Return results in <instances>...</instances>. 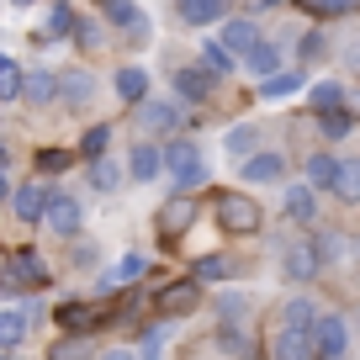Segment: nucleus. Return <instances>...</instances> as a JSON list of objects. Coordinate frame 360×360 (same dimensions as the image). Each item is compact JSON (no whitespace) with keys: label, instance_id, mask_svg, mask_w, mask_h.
<instances>
[{"label":"nucleus","instance_id":"1","mask_svg":"<svg viewBox=\"0 0 360 360\" xmlns=\"http://www.w3.org/2000/svg\"><path fill=\"white\" fill-rule=\"evenodd\" d=\"M165 175L175 180L180 191H196V186H207V154L196 138H169L165 143Z\"/></svg>","mask_w":360,"mask_h":360},{"label":"nucleus","instance_id":"2","mask_svg":"<svg viewBox=\"0 0 360 360\" xmlns=\"http://www.w3.org/2000/svg\"><path fill=\"white\" fill-rule=\"evenodd\" d=\"M281 276L297 281V286L323 276V244H318V233H302V238H292V244H281Z\"/></svg>","mask_w":360,"mask_h":360},{"label":"nucleus","instance_id":"3","mask_svg":"<svg viewBox=\"0 0 360 360\" xmlns=\"http://www.w3.org/2000/svg\"><path fill=\"white\" fill-rule=\"evenodd\" d=\"M212 217L223 233H259V223H265V212L238 191H212Z\"/></svg>","mask_w":360,"mask_h":360},{"label":"nucleus","instance_id":"4","mask_svg":"<svg viewBox=\"0 0 360 360\" xmlns=\"http://www.w3.org/2000/svg\"><path fill=\"white\" fill-rule=\"evenodd\" d=\"M202 217V207H196V196L191 191H175L165 207H159V217H154V228H159V238L165 244H180V238L191 233V223Z\"/></svg>","mask_w":360,"mask_h":360},{"label":"nucleus","instance_id":"5","mask_svg":"<svg viewBox=\"0 0 360 360\" xmlns=\"http://www.w3.org/2000/svg\"><path fill=\"white\" fill-rule=\"evenodd\" d=\"M270 360H318V334L313 328H270Z\"/></svg>","mask_w":360,"mask_h":360},{"label":"nucleus","instance_id":"6","mask_svg":"<svg viewBox=\"0 0 360 360\" xmlns=\"http://www.w3.org/2000/svg\"><path fill=\"white\" fill-rule=\"evenodd\" d=\"M212 90H217V75H207L202 64L175 69V96H180L186 106H207V101H212Z\"/></svg>","mask_w":360,"mask_h":360},{"label":"nucleus","instance_id":"7","mask_svg":"<svg viewBox=\"0 0 360 360\" xmlns=\"http://www.w3.org/2000/svg\"><path fill=\"white\" fill-rule=\"evenodd\" d=\"M43 223L53 228L58 238H75V233H79V223H85V207H79L75 196L53 191V196H48V212H43Z\"/></svg>","mask_w":360,"mask_h":360},{"label":"nucleus","instance_id":"8","mask_svg":"<svg viewBox=\"0 0 360 360\" xmlns=\"http://www.w3.org/2000/svg\"><path fill=\"white\" fill-rule=\"evenodd\" d=\"M313 334H318V360H345V349H349V323H345V313H323Z\"/></svg>","mask_w":360,"mask_h":360},{"label":"nucleus","instance_id":"9","mask_svg":"<svg viewBox=\"0 0 360 360\" xmlns=\"http://www.w3.org/2000/svg\"><path fill=\"white\" fill-rule=\"evenodd\" d=\"M48 186L43 180H27V186H16L11 191V212H16V223H43V212H48Z\"/></svg>","mask_w":360,"mask_h":360},{"label":"nucleus","instance_id":"10","mask_svg":"<svg viewBox=\"0 0 360 360\" xmlns=\"http://www.w3.org/2000/svg\"><path fill=\"white\" fill-rule=\"evenodd\" d=\"M138 122H143V133H180V127H186V106L143 101V106H138Z\"/></svg>","mask_w":360,"mask_h":360},{"label":"nucleus","instance_id":"11","mask_svg":"<svg viewBox=\"0 0 360 360\" xmlns=\"http://www.w3.org/2000/svg\"><path fill=\"white\" fill-rule=\"evenodd\" d=\"M196 302H202V281H175V286H165V292L154 297L159 318H186Z\"/></svg>","mask_w":360,"mask_h":360},{"label":"nucleus","instance_id":"12","mask_svg":"<svg viewBox=\"0 0 360 360\" xmlns=\"http://www.w3.org/2000/svg\"><path fill=\"white\" fill-rule=\"evenodd\" d=\"M6 281H11V286H43L48 281L43 255H37V249H16V255L6 259Z\"/></svg>","mask_w":360,"mask_h":360},{"label":"nucleus","instance_id":"13","mask_svg":"<svg viewBox=\"0 0 360 360\" xmlns=\"http://www.w3.org/2000/svg\"><path fill=\"white\" fill-rule=\"evenodd\" d=\"M217 43H223L228 53H233L238 64H244V58H249V48L259 43V27L249 22V16H228V22H223V32H217Z\"/></svg>","mask_w":360,"mask_h":360},{"label":"nucleus","instance_id":"14","mask_svg":"<svg viewBox=\"0 0 360 360\" xmlns=\"http://www.w3.org/2000/svg\"><path fill=\"white\" fill-rule=\"evenodd\" d=\"M281 212L292 217L297 228H313V223H318V191L307 186V180H302V186H286V196H281Z\"/></svg>","mask_w":360,"mask_h":360},{"label":"nucleus","instance_id":"15","mask_svg":"<svg viewBox=\"0 0 360 360\" xmlns=\"http://www.w3.org/2000/svg\"><path fill=\"white\" fill-rule=\"evenodd\" d=\"M281 175H286V154H276V148H259V154L244 159V180L249 186H276Z\"/></svg>","mask_w":360,"mask_h":360},{"label":"nucleus","instance_id":"16","mask_svg":"<svg viewBox=\"0 0 360 360\" xmlns=\"http://www.w3.org/2000/svg\"><path fill=\"white\" fill-rule=\"evenodd\" d=\"M217 349L228 360H255V339H249V323H217Z\"/></svg>","mask_w":360,"mask_h":360},{"label":"nucleus","instance_id":"17","mask_svg":"<svg viewBox=\"0 0 360 360\" xmlns=\"http://www.w3.org/2000/svg\"><path fill=\"white\" fill-rule=\"evenodd\" d=\"M169 334H175V318H159V323H148L143 334H138V349H133V355H138V360H165Z\"/></svg>","mask_w":360,"mask_h":360},{"label":"nucleus","instance_id":"18","mask_svg":"<svg viewBox=\"0 0 360 360\" xmlns=\"http://www.w3.org/2000/svg\"><path fill=\"white\" fill-rule=\"evenodd\" d=\"M318 318H323L318 297H286V302H281V318H276V323H286V328H318Z\"/></svg>","mask_w":360,"mask_h":360},{"label":"nucleus","instance_id":"19","mask_svg":"<svg viewBox=\"0 0 360 360\" xmlns=\"http://www.w3.org/2000/svg\"><path fill=\"white\" fill-rule=\"evenodd\" d=\"M159 169H165V148H159V143H133V154H127V175H133V180H159Z\"/></svg>","mask_w":360,"mask_h":360},{"label":"nucleus","instance_id":"20","mask_svg":"<svg viewBox=\"0 0 360 360\" xmlns=\"http://www.w3.org/2000/svg\"><path fill=\"white\" fill-rule=\"evenodd\" d=\"M58 96H64L69 106H90V96H96V75H90V69H64V75H58Z\"/></svg>","mask_w":360,"mask_h":360},{"label":"nucleus","instance_id":"21","mask_svg":"<svg viewBox=\"0 0 360 360\" xmlns=\"http://www.w3.org/2000/svg\"><path fill=\"white\" fill-rule=\"evenodd\" d=\"M148 276V259L143 255H122L112 270L101 276V292H117V286H133V281H143Z\"/></svg>","mask_w":360,"mask_h":360},{"label":"nucleus","instance_id":"22","mask_svg":"<svg viewBox=\"0 0 360 360\" xmlns=\"http://www.w3.org/2000/svg\"><path fill=\"white\" fill-rule=\"evenodd\" d=\"M302 90V69H276V75H265L259 79V101H286V96H297Z\"/></svg>","mask_w":360,"mask_h":360},{"label":"nucleus","instance_id":"23","mask_svg":"<svg viewBox=\"0 0 360 360\" xmlns=\"http://www.w3.org/2000/svg\"><path fill=\"white\" fill-rule=\"evenodd\" d=\"M112 85H117V101H127V106H143V101H148V75H143L138 64L117 69V79H112Z\"/></svg>","mask_w":360,"mask_h":360},{"label":"nucleus","instance_id":"24","mask_svg":"<svg viewBox=\"0 0 360 360\" xmlns=\"http://www.w3.org/2000/svg\"><path fill=\"white\" fill-rule=\"evenodd\" d=\"M101 318L106 313L96 302H64V307H58V328H69V334H85V328H96Z\"/></svg>","mask_w":360,"mask_h":360},{"label":"nucleus","instance_id":"25","mask_svg":"<svg viewBox=\"0 0 360 360\" xmlns=\"http://www.w3.org/2000/svg\"><path fill=\"white\" fill-rule=\"evenodd\" d=\"M223 148H228V159L244 165L249 154H259V127L255 122H233V127H228V138H223Z\"/></svg>","mask_w":360,"mask_h":360},{"label":"nucleus","instance_id":"26","mask_svg":"<svg viewBox=\"0 0 360 360\" xmlns=\"http://www.w3.org/2000/svg\"><path fill=\"white\" fill-rule=\"evenodd\" d=\"M233 276H238V259H228V255H202V259H196V265H191V281H233Z\"/></svg>","mask_w":360,"mask_h":360},{"label":"nucleus","instance_id":"27","mask_svg":"<svg viewBox=\"0 0 360 360\" xmlns=\"http://www.w3.org/2000/svg\"><path fill=\"white\" fill-rule=\"evenodd\" d=\"M223 11H228V0H180V22L186 27H212L223 22Z\"/></svg>","mask_w":360,"mask_h":360},{"label":"nucleus","instance_id":"28","mask_svg":"<svg viewBox=\"0 0 360 360\" xmlns=\"http://www.w3.org/2000/svg\"><path fill=\"white\" fill-rule=\"evenodd\" d=\"M196 64H202L207 75H217V79H223V75H233V64H238V58L228 53V48L217 43V37H202V53H196Z\"/></svg>","mask_w":360,"mask_h":360},{"label":"nucleus","instance_id":"29","mask_svg":"<svg viewBox=\"0 0 360 360\" xmlns=\"http://www.w3.org/2000/svg\"><path fill=\"white\" fill-rule=\"evenodd\" d=\"M58 96V75H48V69H32V75L22 79V101H32V106H48Z\"/></svg>","mask_w":360,"mask_h":360},{"label":"nucleus","instance_id":"30","mask_svg":"<svg viewBox=\"0 0 360 360\" xmlns=\"http://www.w3.org/2000/svg\"><path fill=\"white\" fill-rule=\"evenodd\" d=\"M307 106H313V112H339V106H345V85H339V79H313V85H307Z\"/></svg>","mask_w":360,"mask_h":360},{"label":"nucleus","instance_id":"31","mask_svg":"<svg viewBox=\"0 0 360 360\" xmlns=\"http://www.w3.org/2000/svg\"><path fill=\"white\" fill-rule=\"evenodd\" d=\"M307 186H313V191H334L339 186V159L334 154H313L307 159Z\"/></svg>","mask_w":360,"mask_h":360},{"label":"nucleus","instance_id":"32","mask_svg":"<svg viewBox=\"0 0 360 360\" xmlns=\"http://www.w3.org/2000/svg\"><path fill=\"white\" fill-rule=\"evenodd\" d=\"M27 323H32V313H27V307H6V313H0V349L22 345V339H27Z\"/></svg>","mask_w":360,"mask_h":360},{"label":"nucleus","instance_id":"33","mask_svg":"<svg viewBox=\"0 0 360 360\" xmlns=\"http://www.w3.org/2000/svg\"><path fill=\"white\" fill-rule=\"evenodd\" d=\"M244 69H249V75H259V79H265V75H276V69H281V48H276V43H265V37H259V43L249 48Z\"/></svg>","mask_w":360,"mask_h":360},{"label":"nucleus","instance_id":"34","mask_svg":"<svg viewBox=\"0 0 360 360\" xmlns=\"http://www.w3.org/2000/svg\"><path fill=\"white\" fill-rule=\"evenodd\" d=\"M318 133H323L328 143L349 138V133H355V112H345V106H339V112H318Z\"/></svg>","mask_w":360,"mask_h":360},{"label":"nucleus","instance_id":"35","mask_svg":"<svg viewBox=\"0 0 360 360\" xmlns=\"http://www.w3.org/2000/svg\"><path fill=\"white\" fill-rule=\"evenodd\" d=\"M339 202H360V159H339V186H334Z\"/></svg>","mask_w":360,"mask_h":360},{"label":"nucleus","instance_id":"36","mask_svg":"<svg viewBox=\"0 0 360 360\" xmlns=\"http://www.w3.org/2000/svg\"><path fill=\"white\" fill-rule=\"evenodd\" d=\"M101 11H106V22H112V27H122V32L143 22V11H138L133 0H101Z\"/></svg>","mask_w":360,"mask_h":360},{"label":"nucleus","instance_id":"37","mask_svg":"<svg viewBox=\"0 0 360 360\" xmlns=\"http://www.w3.org/2000/svg\"><path fill=\"white\" fill-rule=\"evenodd\" d=\"M217 323H249V297L223 292L217 297Z\"/></svg>","mask_w":360,"mask_h":360},{"label":"nucleus","instance_id":"38","mask_svg":"<svg viewBox=\"0 0 360 360\" xmlns=\"http://www.w3.org/2000/svg\"><path fill=\"white\" fill-rule=\"evenodd\" d=\"M90 186H96V191H117V186H122V169H117L112 159H90Z\"/></svg>","mask_w":360,"mask_h":360},{"label":"nucleus","instance_id":"39","mask_svg":"<svg viewBox=\"0 0 360 360\" xmlns=\"http://www.w3.org/2000/svg\"><path fill=\"white\" fill-rule=\"evenodd\" d=\"M106 143H112V127L96 122L85 138H79V154H85V159H101V154H106Z\"/></svg>","mask_w":360,"mask_h":360},{"label":"nucleus","instance_id":"40","mask_svg":"<svg viewBox=\"0 0 360 360\" xmlns=\"http://www.w3.org/2000/svg\"><path fill=\"white\" fill-rule=\"evenodd\" d=\"M307 11L313 16H328V22H334V16H349V11H360V0H302Z\"/></svg>","mask_w":360,"mask_h":360},{"label":"nucleus","instance_id":"41","mask_svg":"<svg viewBox=\"0 0 360 360\" xmlns=\"http://www.w3.org/2000/svg\"><path fill=\"white\" fill-rule=\"evenodd\" d=\"M22 79H27V75L6 58V64H0V101H16V96H22Z\"/></svg>","mask_w":360,"mask_h":360},{"label":"nucleus","instance_id":"42","mask_svg":"<svg viewBox=\"0 0 360 360\" xmlns=\"http://www.w3.org/2000/svg\"><path fill=\"white\" fill-rule=\"evenodd\" d=\"M75 165V154H64V148H43L37 154V175H58V169Z\"/></svg>","mask_w":360,"mask_h":360},{"label":"nucleus","instance_id":"43","mask_svg":"<svg viewBox=\"0 0 360 360\" xmlns=\"http://www.w3.org/2000/svg\"><path fill=\"white\" fill-rule=\"evenodd\" d=\"M75 32V11H69V6H53V11H48V37H69Z\"/></svg>","mask_w":360,"mask_h":360},{"label":"nucleus","instance_id":"44","mask_svg":"<svg viewBox=\"0 0 360 360\" xmlns=\"http://www.w3.org/2000/svg\"><path fill=\"white\" fill-rule=\"evenodd\" d=\"M69 37H75V43L79 48H101V27H96V22H85V16H75V32H69Z\"/></svg>","mask_w":360,"mask_h":360},{"label":"nucleus","instance_id":"45","mask_svg":"<svg viewBox=\"0 0 360 360\" xmlns=\"http://www.w3.org/2000/svg\"><path fill=\"white\" fill-rule=\"evenodd\" d=\"M328 48H334V43H328V32H323V27H313V32L302 37V58H323Z\"/></svg>","mask_w":360,"mask_h":360},{"label":"nucleus","instance_id":"46","mask_svg":"<svg viewBox=\"0 0 360 360\" xmlns=\"http://www.w3.org/2000/svg\"><path fill=\"white\" fill-rule=\"evenodd\" d=\"M90 355V345H85V339H64V345H53V360H85Z\"/></svg>","mask_w":360,"mask_h":360},{"label":"nucleus","instance_id":"47","mask_svg":"<svg viewBox=\"0 0 360 360\" xmlns=\"http://www.w3.org/2000/svg\"><path fill=\"white\" fill-rule=\"evenodd\" d=\"M75 265H96V244H79L75 249Z\"/></svg>","mask_w":360,"mask_h":360},{"label":"nucleus","instance_id":"48","mask_svg":"<svg viewBox=\"0 0 360 360\" xmlns=\"http://www.w3.org/2000/svg\"><path fill=\"white\" fill-rule=\"evenodd\" d=\"M0 202H11V175H6V165H0Z\"/></svg>","mask_w":360,"mask_h":360},{"label":"nucleus","instance_id":"49","mask_svg":"<svg viewBox=\"0 0 360 360\" xmlns=\"http://www.w3.org/2000/svg\"><path fill=\"white\" fill-rule=\"evenodd\" d=\"M101 360H138V355H133V349H106Z\"/></svg>","mask_w":360,"mask_h":360},{"label":"nucleus","instance_id":"50","mask_svg":"<svg viewBox=\"0 0 360 360\" xmlns=\"http://www.w3.org/2000/svg\"><path fill=\"white\" fill-rule=\"evenodd\" d=\"M349 64H355V69H360V43H355V48H349Z\"/></svg>","mask_w":360,"mask_h":360},{"label":"nucleus","instance_id":"51","mask_svg":"<svg viewBox=\"0 0 360 360\" xmlns=\"http://www.w3.org/2000/svg\"><path fill=\"white\" fill-rule=\"evenodd\" d=\"M11 6H32V0H11Z\"/></svg>","mask_w":360,"mask_h":360},{"label":"nucleus","instance_id":"52","mask_svg":"<svg viewBox=\"0 0 360 360\" xmlns=\"http://www.w3.org/2000/svg\"><path fill=\"white\" fill-rule=\"evenodd\" d=\"M0 165H6V143H0Z\"/></svg>","mask_w":360,"mask_h":360},{"label":"nucleus","instance_id":"53","mask_svg":"<svg viewBox=\"0 0 360 360\" xmlns=\"http://www.w3.org/2000/svg\"><path fill=\"white\" fill-rule=\"evenodd\" d=\"M0 64H6V53H0Z\"/></svg>","mask_w":360,"mask_h":360},{"label":"nucleus","instance_id":"54","mask_svg":"<svg viewBox=\"0 0 360 360\" xmlns=\"http://www.w3.org/2000/svg\"><path fill=\"white\" fill-rule=\"evenodd\" d=\"M0 360H6V349H0Z\"/></svg>","mask_w":360,"mask_h":360}]
</instances>
